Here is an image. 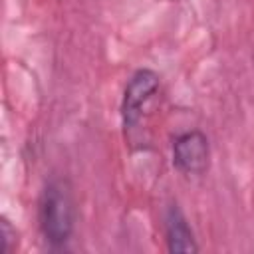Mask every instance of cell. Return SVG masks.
<instances>
[{"label": "cell", "mask_w": 254, "mask_h": 254, "mask_svg": "<svg viewBox=\"0 0 254 254\" xmlns=\"http://www.w3.org/2000/svg\"><path fill=\"white\" fill-rule=\"evenodd\" d=\"M38 220L42 236L52 248L67 244L75 224V202L65 179L54 177L44 185L38 202Z\"/></svg>", "instance_id": "cell-1"}, {"label": "cell", "mask_w": 254, "mask_h": 254, "mask_svg": "<svg viewBox=\"0 0 254 254\" xmlns=\"http://www.w3.org/2000/svg\"><path fill=\"white\" fill-rule=\"evenodd\" d=\"M161 95V77L157 71L149 67L137 69L123 91L121 99V125L125 133V141L129 145L141 143V133L147 127L149 117Z\"/></svg>", "instance_id": "cell-2"}, {"label": "cell", "mask_w": 254, "mask_h": 254, "mask_svg": "<svg viewBox=\"0 0 254 254\" xmlns=\"http://www.w3.org/2000/svg\"><path fill=\"white\" fill-rule=\"evenodd\" d=\"M173 167L187 177H198L208 171L210 143L200 129H189L173 137Z\"/></svg>", "instance_id": "cell-3"}, {"label": "cell", "mask_w": 254, "mask_h": 254, "mask_svg": "<svg viewBox=\"0 0 254 254\" xmlns=\"http://www.w3.org/2000/svg\"><path fill=\"white\" fill-rule=\"evenodd\" d=\"M165 240L167 248L173 254H192L198 252V244L194 238V232L189 224V218L185 216L183 208L173 202L165 210Z\"/></svg>", "instance_id": "cell-4"}, {"label": "cell", "mask_w": 254, "mask_h": 254, "mask_svg": "<svg viewBox=\"0 0 254 254\" xmlns=\"http://www.w3.org/2000/svg\"><path fill=\"white\" fill-rule=\"evenodd\" d=\"M0 236H2V246H0L2 254H10V252H14V250H16V242H18V238H16V228H12V224H10L8 218H2Z\"/></svg>", "instance_id": "cell-5"}]
</instances>
